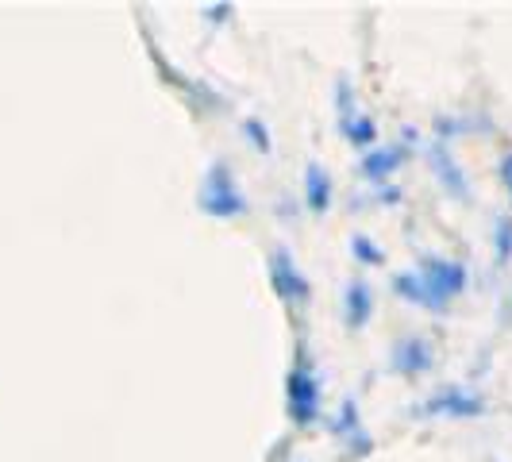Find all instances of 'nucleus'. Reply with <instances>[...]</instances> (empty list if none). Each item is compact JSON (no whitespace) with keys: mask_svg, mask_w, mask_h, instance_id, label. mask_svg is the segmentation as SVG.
<instances>
[{"mask_svg":"<svg viewBox=\"0 0 512 462\" xmlns=\"http://www.w3.org/2000/svg\"><path fill=\"white\" fill-rule=\"evenodd\" d=\"M370 320H374V289L362 278H351L343 289V324L351 332H362Z\"/></svg>","mask_w":512,"mask_h":462,"instance_id":"9b49d317","label":"nucleus"},{"mask_svg":"<svg viewBox=\"0 0 512 462\" xmlns=\"http://www.w3.org/2000/svg\"><path fill=\"white\" fill-rule=\"evenodd\" d=\"M436 366V351H432V343L424 339V335H401L393 347H389V362H385V370L389 374H397V378H420V374H428Z\"/></svg>","mask_w":512,"mask_h":462,"instance_id":"6e6552de","label":"nucleus"},{"mask_svg":"<svg viewBox=\"0 0 512 462\" xmlns=\"http://www.w3.org/2000/svg\"><path fill=\"white\" fill-rule=\"evenodd\" d=\"M493 258H497V266H505L512 258V212L497 216V224H493Z\"/></svg>","mask_w":512,"mask_h":462,"instance_id":"dca6fc26","label":"nucleus"},{"mask_svg":"<svg viewBox=\"0 0 512 462\" xmlns=\"http://www.w3.org/2000/svg\"><path fill=\"white\" fill-rule=\"evenodd\" d=\"M428 166H432V174H436V181L443 185V193L451 197V201H459V205H466L470 197H474V189H470V178L462 174L459 158L451 154V147L447 143H439V139H432L428 143Z\"/></svg>","mask_w":512,"mask_h":462,"instance_id":"1a4fd4ad","label":"nucleus"},{"mask_svg":"<svg viewBox=\"0 0 512 462\" xmlns=\"http://www.w3.org/2000/svg\"><path fill=\"white\" fill-rule=\"evenodd\" d=\"M335 128L343 135V143L347 147H355V151H374L378 147V124H374V116H366V112H355V116H347V120H335Z\"/></svg>","mask_w":512,"mask_h":462,"instance_id":"ddd939ff","label":"nucleus"},{"mask_svg":"<svg viewBox=\"0 0 512 462\" xmlns=\"http://www.w3.org/2000/svg\"><path fill=\"white\" fill-rule=\"evenodd\" d=\"M266 282H270V289L278 293V301L289 312H301L312 301V282H308L305 270L297 266V258H293L289 247H274L266 255Z\"/></svg>","mask_w":512,"mask_h":462,"instance_id":"423d86ee","label":"nucleus"},{"mask_svg":"<svg viewBox=\"0 0 512 462\" xmlns=\"http://www.w3.org/2000/svg\"><path fill=\"white\" fill-rule=\"evenodd\" d=\"M409 412L416 420H478L486 416V397L466 385H439Z\"/></svg>","mask_w":512,"mask_h":462,"instance_id":"39448f33","label":"nucleus"},{"mask_svg":"<svg viewBox=\"0 0 512 462\" xmlns=\"http://www.w3.org/2000/svg\"><path fill=\"white\" fill-rule=\"evenodd\" d=\"M412 270H416V278L424 285V297H428L424 312H447L466 293V282H470L466 262L447 255H424Z\"/></svg>","mask_w":512,"mask_h":462,"instance_id":"7ed1b4c3","label":"nucleus"},{"mask_svg":"<svg viewBox=\"0 0 512 462\" xmlns=\"http://www.w3.org/2000/svg\"><path fill=\"white\" fill-rule=\"evenodd\" d=\"M285 416L301 432L324 416V385H320V374H316V362L308 355L305 339L293 347V362L285 370Z\"/></svg>","mask_w":512,"mask_h":462,"instance_id":"f257e3e1","label":"nucleus"},{"mask_svg":"<svg viewBox=\"0 0 512 462\" xmlns=\"http://www.w3.org/2000/svg\"><path fill=\"white\" fill-rule=\"evenodd\" d=\"M389 289H393L405 305L428 308V297H424V285H420V278H416V270H397V274L389 278Z\"/></svg>","mask_w":512,"mask_h":462,"instance_id":"4468645a","label":"nucleus"},{"mask_svg":"<svg viewBox=\"0 0 512 462\" xmlns=\"http://www.w3.org/2000/svg\"><path fill=\"white\" fill-rule=\"evenodd\" d=\"M143 39H147V54H151L154 70L162 74V85L178 89L181 101L189 104L197 116H220V112H228V97H224V93H216L205 77H189L185 70H178V66H174L166 54L158 51V43H154L151 35H143Z\"/></svg>","mask_w":512,"mask_h":462,"instance_id":"20e7f679","label":"nucleus"},{"mask_svg":"<svg viewBox=\"0 0 512 462\" xmlns=\"http://www.w3.org/2000/svg\"><path fill=\"white\" fill-rule=\"evenodd\" d=\"M497 174H501V181H505V189H509V197H512V151L501 154V162H497Z\"/></svg>","mask_w":512,"mask_h":462,"instance_id":"6ab92c4d","label":"nucleus"},{"mask_svg":"<svg viewBox=\"0 0 512 462\" xmlns=\"http://www.w3.org/2000/svg\"><path fill=\"white\" fill-rule=\"evenodd\" d=\"M332 197H335L332 174H328L320 162H308L305 166V205H308V212L324 216V212L332 208Z\"/></svg>","mask_w":512,"mask_h":462,"instance_id":"f8f14e48","label":"nucleus"},{"mask_svg":"<svg viewBox=\"0 0 512 462\" xmlns=\"http://www.w3.org/2000/svg\"><path fill=\"white\" fill-rule=\"evenodd\" d=\"M328 432H332L335 439H347V443H351V455H347V459H366V455L374 451V436L362 428L355 397H343V401H339V409L328 416Z\"/></svg>","mask_w":512,"mask_h":462,"instance_id":"9d476101","label":"nucleus"},{"mask_svg":"<svg viewBox=\"0 0 512 462\" xmlns=\"http://www.w3.org/2000/svg\"><path fill=\"white\" fill-rule=\"evenodd\" d=\"M231 16H235V4H208V8H205V20L212 27L228 24Z\"/></svg>","mask_w":512,"mask_h":462,"instance_id":"a211bd4d","label":"nucleus"},{"mask_svg":"<svg viewBox=\"0 0 512 462\" xmlns=\"http://www.w3.org/2000/svg\"><path fill=\"white\" fill-rule=\"evenodd\" d=\"M239 131H243V139H247L258 154L274 151V139H270V128H266L262 116H243V120H239Z\"/></svg>","mask_w":512,"mask_h":462,"instance_id":"2eb2a0df","label":"nucleus"},{"mask_svg":"<svg viewBox=\"0 0 512 462\" xmlns=\"http://www.w3.org/2000/svg\"><path fill=\"white\" fill-rule=\"evenodd\" d=\"M197 208L208 220H239V216L251 212V201H247L228 158H212L205 166L201 185H197Z\"/></svg>","mask_w":512,"mask_h":462,"instance_id":"f03ea898","label":"nucleus"},{"mask_svg":"<svg viewBox=\"0 0 512 462\" xmlns=\"http://www.w3.org/2000/svg\"><path fill=\"white\" fill-rule=\"evenodd\" d=\"M412 147H416V128H405L401 139H393V143H378L374 151H366L359 158V178L370 185L389 181L412 158Z\"/></svg>","mask_w":512,"mask_h":462,"instance_id":"0eeeda50","label":"nucleus"},{"mask_svg":"<svg viewBox=\"0 0 512 462\" xmlns=\"http://www.w3.org/2000/svg\"><path fill=\"white\" fill-rule=\"evenodd\" d=\"M351 255L359 258L362 266H385V251L370 239V235H351Z\"/></svg>","mask_w":512,"mask_h":462,"instance_id":"f3484780","label":"nucleus"}]
</instances>
